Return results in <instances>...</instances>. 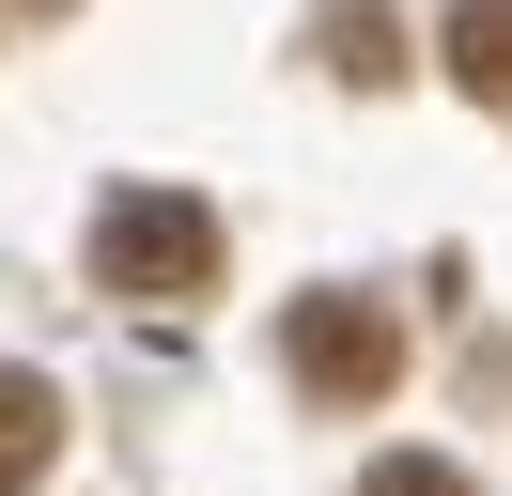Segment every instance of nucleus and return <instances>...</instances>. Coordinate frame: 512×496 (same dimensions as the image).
Masks as SVG:
<instances>
[{"mask_svg":"<svg viewBox=\"0 0 512 496\" xmlns=\"http://www.w3.org/2000/svg\"><path fill=\"white\" fill-rule=\"evenodd\" d=\"M94 279L140 295V310L218 295V202H202V186H109L94 202Z\"/></svg>","mask_w":512,"mask_h":496,"instance_id":"nucleus-1","label":"nucleus"},{"mask_svg":"<svg viewBox=\"0 0 512 496\" xmlns=\"http://www.w3.org/2000/svg\"><path fill=\"white\" fill-rule=\"evenodd\" d=\"M280 372H295L311 403H342V419H357V403L404 388V326H388L373 295H295V310H280Z\"/></svg>","mask_w":512,"mask_h":496,"instance_id":"nucleus-2","label":"nucleus"},{"mask_svg":"<svg viewBox=\"0 0 512 496\" xmlns=\"http://www.w3.org/2000/svg\"><path fill=\"white\" fill-rule=\"evenodd\" d=\"M47 465H63V388L0 357V496H32Z\"/></svg>","mask_w":512,"mask_h":496,"instance_id":"nucleus-3","label":"nucleus"},{"mask_svg":"<svg viewBox=\"0 0 512 496\" xmlns=\"http://www.w3.org/2000/svg\"><path fill=\"white\" fill-rule=\"evenodd\" d=\"M450 93L512 124V0H466V16H450Z\"/></svg>","mask_w":512,"mask_h":496,"instance_id":"nucleus-4","label":"nucleus"},{"mask_svg":"<svg viewBox=\"0 0 512 496\" xmlns=\"http://www.w3.org/2000/svg\"><path fill=\"white\" fill-rule=\"evenodd\" d=\"M326 62H342L357 93H388V78H404V31H388V16H326Z\"/></svg>","mask_w":512,"mask_h":496,"instance_id":"nucleus-5","label":"nucleus"},{"mask_svg":"<svg viewBox=\"0 0 512 496\" xmlns=\"http://www.w3.org/2000/svg\"><path fill=\"white\" fill-rule=\"evenodd\" d=\"M357 496H466V465H435V450H388Z\"/></svg>","mask_w":512,"mask_h":496,"instance_id":"nucleus-6","label":"nucleus"}]
</instances>
